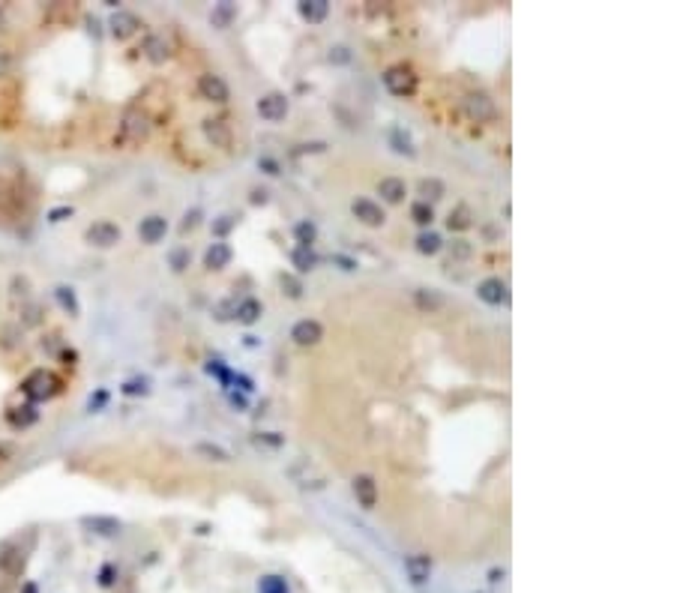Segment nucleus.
Listing matches in <instances>:
<instances>
[{"label":"nucleus","mask_w":674,"mask_h":593,"mask_svg":"<svg viewBox=\"0 0 674 593\" xmlns=\"http://www.w3.org/2000/svg\"><path fill=\"white\" fill-rule=\"evenodd\" d=\"M150 129H153V120H150V114L144 108H126L123 111V117L117 123V138L120 144H126V147H135V144H144L147 135H150Z\"/></svg>","instance_id":"1"},{"label":"nucleus","mask_w":674,"mask_h":593,"mask_svg":"<svg viewBox=\"0 0 674 593\" xmlns=\"http://www.w3.org/2000/svg\"><path fill=\"white\" fill-rule=\"evenodd\" d=\"M21 389L31 402H48V399H54L57 393H60V381H57V374H51L46 369H36V372L27 374Z\"/></svg>","instance_id":"2"},{"label":"nucleus","mask_w":674,"mask_h":593,"mask_svg":"<svg viewBox=\"0 0 674 593\" xmlns=\"http://www.w3.org/2000/svg\"><path fill=\"white\" fill-rule=\"evenodd\" d=\"M417 72H414L411 66H405V63H396V66H390L384 72V88L390 90L393 96H401V99H408V96H414L417 93Z\"/></svg>","instance_id":"3"},{"label":"nucleus","mask_w":674,"mask_h":593,"mask_svg":"<svg viewBox=\"0 0 674 593\" xmlns=\"http://www.w3.org/2000/svg\"><path fill=\"white\" fill-rule=\"evenodd\" d=\"M462 108H465V114H468V117L474 120V123H492V120L497 117L495 99H492L489 93H480V90L468 93L465 103H462Z\"/></svg>","instance_id":"4"},{"label":"nucleus","mask_w":674,"mask_h":593,"mask_svg":"<svg viewBox=\"0 0 674 593\" xmlns=\"http://www.w3.org/2000/svg\"><path fill=\"white\" fill-rule=\"evenodd\" d=\"M120 237H123L120 228L114 222H108V219H99L84 231V240H88L90 246H96V249H111V246L120 243Z\"/></svg>","instance_id":"5"},{"label":"nucleus","mask_w":674,"mask_h":593,"mask_svg":"<svg viewBox=\"0 0 674 593\" xmlns=\"http://www.w3.org/2000/svg\"><path fill=\"white\" fill-rule=\"evenodd\" d=\"M258 114H261L264 120H270V123H279V120H285V114H288V108H291V103H288V96L285 93H264L261 99H258Z\"/></svg>","instance_id":"6"},{"label":"nucleus","mask_w":674,"mask_h":593,"mask_svg":"<svg viewBox=\"0 0 674 593\" xmlns=\"http://www.w3.org/2000/svg\"><path fill=\"white\" fill-rule=\"evenodd\" d=\"M351 213H354V219H357V222H363L366 228H381V225L386 222V216H384L381 204H375L372 198H354Z\"/></svg>","instance_id":"7"},{"label":"nucleus","mask_w":674,"mask_h":593,"mask_svg":"<svg viewBox=\"0 0 674 593\" xmlns=\"http://www.w3.org/2000/svg\"><path fill=\"white\" fill-rule=\"evenodd\" d=\"M201 129H204V138L213 144V147H219V150H228L231 147V126H228L225 117H207L204 123H201Z\"/></svg>","instance_id":"8"},{"label":"nucleus","mask_w":674,"mask_h":593,"mask_svg":"<svg viewBox=\"0 0 674 593\" xmlns=\"http://www.w3.org/2000/svg\"><path fill=\"white\" fill-rule=\"evenodd\" d=\"M477 297L483 303H489V306H507V303H510V288H507L504 279L492 276V279H483L477 285Z\"/></svg>","instance_id":"9"},{"label":"nucleus","mask_w":674,"mask_h":593,"mask_svg":"<svg viewBox=\"0 0 674 593\" xmlns=\"http://www.w3.org/2000/svg\"><path fill=\"white\" fill-rule=\"evenodd\" d=\"M198 93H201V99H207V103H228V96H231L225 78L213 75V72H207V75L198 78Z\"/></svg>","instance_id":"10"},{"label":"nucleus","mask_w":674,"mask_h":593,"mask_svg":"<svg viewBox=\"0 0 674 593\" xmlns=\"http://www.w3.org/2000/svg\"><path fill=\"white\" fill-rule=\"evenodd\" d=\"M351 488H354V498H357V503H360L363 510H375V503H378V483H375V476L357 473Z\"/></svg>","instance_id":"11"},{"label":"nucleus","mask_w":674,"mask_h":593,"mask_svg":"<svg viewBox=\"0 0 674 593\" xmlns=\"http://www.w3.org/2000/svg\"><path fill=\"white\" fill-rule=\"evenodd\" d=\"M165 234H168V219H165V216H159V213L144 216V219H141V225H138V237L144 240L147 246L162 243Z\"/></svg>","instance_id":"12"},{"label":"nucleus","mask_w":674,"mask_h":593,"mask_svg":"<svg viewBox=\"0 0 674 593\" xmlns=\"http://www.w3.org/2000/svg\"><path fill=\"white\" fill-rule=\"evenodd\" d=\"M111 36L114 39H129V36H135L138 33V27H141V21H138V16L135 12H129V9H117L111 16Z\"/></svg>","instance_id":"13"},{"label":"nucleus","mask_w":674,"mask_h":593,"mask_svg":"<svg viewBox=\"0 0 674 593\" xmlns=\"http://www.w3.org/2000/svg\"><path fill=\"white\" fill-rule=\"evenodd\" d=\"M414 306L426 315H438L447 309V297L435 291V288H417V291H414Z\"/></svg>","instance_id":"14"},{"label":"nucleus","mask_w":674,"mask_h":593,"mask_svg":"<svg viewBox=\"0 0 674 593\" xmlns=\"http://www.w3.org/2000/svg\"><path fill=\"white\" fill-rule=\"evenodd\" d=\"M141 54H144L150 63L159 66V63H165L171 57V42L162 33H150L144 42H141Z\"/></svg>","instance_id":"15"},{"label":"nucleus","mask_w":674,"mask_h":593,"mask_svg":"<svg viewBox=\"0 0 674 593\" xmlns=\"http://www.w3.org/2000/svg\"><path fill=\"white\" fill-rule=\"evenodd\" d=\"M291 339L297 345H303V348H309V345H318L324 339V327L318 321H312V318H303V321H297L294 330H291Z\"/></svg>","instance_id":"16"},{"label":"nucleus","mask_w":674,"mask_h":593,"mask_svg":"<svg viewBox=\"0 0 674 593\" xmlns=\"http://www.w3.org/2000/svg\"><path fill=\"white\" fill-rule=\"evenodd\" d=\"M405 572L414 584H423L428 582V575H432V557L428 555H411L405 557Z\"/></svg>","instance_id":"17"},{"label":"nucleus","mask_w":674,"mask_h":593,"mask_svg":"<svg viewBox=\"0 0 674 593\" xmlns=\"http://www.w3.org/2000/svg\"><path fill=\"white\" fill-rule=\"evenodd\" d=\"M378 195L386 201V204H401L405 195H408V186H405V180H401V177H384L378 183Z\"/></svg>","instance_id":"18"},{"label":"nucleus","mask_w":674,"mask_h":593,"mask_svg":"<svg viewBox=\"0 0 674 593\" xmlns=\"http://www.w3.org/2000/svg\"><path fill=\"white\" fill-rule=\"evenodd\" d=\"M231 258H234L231 246H228V243H213L210 249L204 252V267L207 270H225L228 264H231Z\"/></svg>","instance_id":"19"},{"label":"nucleus","mask_w":674,"mask_h":593,"mask_svg":"<svg viewBox=\"0 0 674 593\" xmlns=\"http://www.w3.org/2000/svg\"><path fill=\"white\" fill-rule=\"evenodd\" d=\"M417 195H420V201H426V204H435V201H441L443 195H447V186H443V180H438V177H423L417 183Z\"/></svg>","instance_id":"20"},{"label":"nucleus","mask_w":674,"mask_h":593,"mask_svg":"<svg viewBox=\"0 0 674 593\" xmlns=\"http://www.w3.org/2000/svg\"><path fill=\"white\" fill-rule=\"evenodd\" d=\"M291 264L297 267V273H312L318 267V252H315L312 246H297L291 252Z\"/></svg>","instance_id":"21"},{"label":"nucleus","mask_w":674,"mask_h":593,"mask_svg":"<svg viewBox=\"0 0 674 593\" xmlns=\"http://www.w3.org/2000/svg\"><path fill=\"white\" fill-rule=\"evenodd\" d=\"M261 312H264L261 303H258L255 297H246V300H240V303H237L234 318H237L240 324H246V327H249V324H255L258 318H261Z\"/></svg>","instance_id":"22"},{"label":"nucleus","mask_w":674,"mask_h":593,"mask_svg":"<svg viewBox=\"0 0 674 593\" xmlns=\"http://www.w3.org/2000/svg\"><path fill=\"white\" fill-rule=\"evenodd\" d=\"M300 16H303L306 21H312V24H318V21H324L327 19V12H330V4L327 0H300Z\"/></svg>","instance_id":"23"},{"label":"nucleus","mask_w":674,"mask_h":593,"mask_svg":"<svg viewBox=\"0 0 674 593\" xmlns=\"http://www.w3.org/2000/svg\"><path fill=\"white\" fill-rule=\"evenodd\" d=\"M470 225H474V213H470L468 204H458V207L450 210V216H447V228L450 231H468Z\"/></svg>","instance_id":"24"},{"label":"nucleus","mask_w":674,"mask_h":593,"mask_svg":"<svg viewBox=\"0 0 674 593\" xmlns=\"http://www.w3.org/2000/svg\"><path fill=\"white\" fill-rule=\"evenodd\" d=\"M195 453L204 458V461H216V465H228L231 461V456H228V450H222L219 444H207V441H201L195 444Z\"/></svg>","instance_id":"25"},{"label":"nucleus","mask_w":674,"mask_h":593,"mask_svg":"<svg viewBox=\"0 0 674 593\" xmlns=\"http://www.w3.org/2000/svg\"><path fill=\"white\" fill-rule=\"evenodd\" d=\"M234 16H237V6H234V4H228V0H222V4H216V6H213V12H210V21H213V27H219V31H225V27L234 21Z\"/></svg>","instance_id":"26"},{"label":"nucleus","mask_w":674,"mask_h":593,"mask_svg":"<svg viewBox=\"0 0 674 593\" xmlns=\"http://www.w3.org/2000/svg\"><path fill=\"white\" fill-rule=\"evenodd\" d=\"M36 419H39V411L33 408V404H21V408H12V411H9V423L16 426V429L33 426Z\"/></svg>","instance_id":"27"},{"label":"nucleus","mask_w":674,"mask_h":593,"mask_svg":"<svg viewBox=\"0 0 674 593\" xmlns=\"http://www.w3.org/2000/svg\"><path fill=\"white\" fill-rule=\"evenodd\" d=\"M54 300L60 303V309H63V312H69V315H78V312H81V306H78V297H75V291H73V288H66V285H57V288H54Z\"/></svg>","instance_id":"28"},{"label":"nucleus","mask_w":674,"mask_h":593,"mask_svg":"<svg viewBox=\"0 0 674 593\" xmlns=\"http://www.w3.org/2000/svg\"><path fill=\"white\" fill-rule=\"evenodd\" d=\"M443 249V240L438 231H423V234L417 237V252L420 255H438Z\"/></svg>","instance_id":"29"},{"label":"nucleus","mask_w":674,"mask_h":593,"mask_svg":"<svg viewBox=\"0 0 674 593\" xmlns=\"http://www.w3.org/2000/svg\"><path fill=\"white\" fill-rule=\"evenodd\" d=\"M84 525L93 528L96 533H102V537H108V533H117L120 530V522L117 518H108V515H93V518H84Z\"/></svg>","instance_id":"30"},{"label":"nucleus","mask_w":674,"mask_h":593,"mask_svg":"<svg viewBox=\"0 0 674 593\" xmlns=\"http://www.w3.org/2000/svg\"><path fill=\"white\" fill-rule=\"evenodd\" d=\"M294 237H297V246H312L315 237H318V225L303 219V222H297L294 225Z\"/></svg>","instance_id":"31"},{"label":"nucleus","mask_w":674,"mask_h":593,"mask_svg":"<svg viewBox=\"0 0 674 593\" xmlns=\"http://www.w3.org/2000/svg\"><path fill=\"white\" fill-rule=\"evenodd\" d=\"M390 144H393V150L401 153V156H414L417 153V147H414V141L408 132H401V129H393L390 132Z\"/></svg>","instance_id":"32"},{"label":"nucleus","mask_w":674,"mask_h":593,"mask_svg":"<svg viewBox=\"0 0 674 593\" xmlns=\"http://www.w3.org/2000/svg\"><path fill=\"white\" fill-rule=\"evenodd\" d=\"M411 219L417 225H423V228H428V225H432V219H435L432 204H426V201H414V204H411Z\"/></svg>","instance_id":"33"},{"label":"nucleus","mask_w":674,"mask_h":593,"mask_svg":"<svg viewBox=\"0 0 674 593\" xmlns=\"http://www.w3.org/2000/svg\"><path fill=\"white\" fill-rule=\"evenodd\" d=\"M279 285H282V291L288 294L291 300H300V297H303V282H300L297 276H291V273H282Z\"/></svg>","instance_id":"34"},{"label":"nucleus","mask_w":674,"mask_h":593,"mask_svg":"<svg viewBox=\"0 0 674 593\" xmlns=\"http://www.w3.org/2000/svg\"><path fill=\"white\" fill-rule=\"evenodd\" d=\"M168 264L174 273H183L186 267H189V249H171L168 252Z\"/></svg>","instance_id":"35"},{"label":"nucleus","mask_w":674,"mask_h":593,"mask_svg":"<svg viewBox=\"0 0 674 593\" xmlns=\"http://www.w3.org/2000/svg\"><path fill=\"white\" fill-rule=\"evenodd\" d=\"M258 590H261V593H288V587H285V582L279 575H264L261 584H258Z\"/></svg>","instance_id":"36"},{"label":"nucleus","mask_w":674,"mask_h":593,"mask_svg":"<svg viewBox=\"0 0 674 593\" xmlns=\"http://www.w3.org/2000/svg\"><path fill=\"white\" fill-rule=\"evenodd\" d=\"M450 255L458 258V261H468V258L474 255V246H470L468 240H453L450 243Z\"/></svg>","instance_id":"37"},{"label":"nucleus","mask_w":674,"mask_h":593,"mask_svg":"<svg viewBox=\"0 0 674 593\" xmlns=\"http://www.w3.org/2000/svg\"><path fill=\"white\" fill-rule=\"evenodd\" d=\"M237 225V216H219L216 222H213V234H219V237H225L228 231H231Z\"/></svg>","instance_id":"38"},{"label":"nucleus","mask_w":674,"mask_h":593,"mask_svg":"<svg viewBox=\"0 0 674 593\" xmlns=\"http://www.w3.org/2000/svg\"><path fill=\"white\" fill-rule=\"evenodd\" d=\"M207 372H210V374H216V378H219L222 384H231V372H228V369L222 366V360H210V363H207Z\"/></svg>","instance_id":"39"},{"label":"nucleus","mask_w":674,"mask_h":593,"mask_svg":"<svg viewBox=\"0 0 674 593\" xmlns=\"http://www.w3.org/2000/svg\"><path fill=\"white\" fill-rule=\"evenodd\" d=\"M198 222H201V210L195 207V210H189V213L183 216V222H180V231H183V234H186V231H195V228H198Z\"/></svg>","instance_id":"40"},{"label":"nucleus","mask_w":674,"mask_h":593,"mask_svg":"<svg viewBox=\"0 0 674 593\" xmlns=\"http://www.w3.org/2000/svg\"><path fill=\"white\" fill-rule=\"evenodd\" d=\"M39 321H42V309L36 306V303H31V306L24 309V324H27V327H36Z\"/></svg>","instance_id":"41"},{"label":"nucleus","mask_w":674,"mask_h":593,"mask_svg":"<svg viewBox=\"0 0 674 593\" xmlns=\"http://www.w3.org/2000/svg\"><path fill=\"white\" fill-rule=\"evenodd\" d=\"M147 381H129V384H123V393L126 396H144L147 393Z\"/></svg>","instance_id":"42"},{"label":"nucleus","mask_w":674,"mask_h":593,"mask_svg":"<svg viewBox=\"0 0 674 593\" xmlns=\"http://www.w3.org/2000/svg\"><path fill=\"white\" fill-rule=\"evenodd\" d=\"M234 309H237V303H219V306H216V321H231Z\"/></svg>","instance_id":"43"},{"label":"nucleus","mask_w":674,"mask_h":593,"mask_svg":"<svg viewBox=\"0 0 674 593\" xmlns=\"http://www.w3.org/2000/svg\"><path fill=\"white\" fill-rule=\"evenodd\" d=\"M9 69H12V54H9V48L0 46V78H4Z\"/></svg>","instance_id":"44"},{"label":"nucleus","mask_w":674,"mask_h":593,"mask_svg":"<svg viewBox=\"0 0 674 593\" xmlns=\"http://www.w3.org/2000/svg\"><path fill=\"white\" fill-rule=\"evenodd\" d=\"M330 61H336V63H345V61H351V54H348V48H345V46H336V48H330Z\"/></svg>","instance_id":"45"},{"label":"nucleus","mask_w":674,"mask_h":593,"mask_svg":"<svg viewBox=\"0 0 674 593\" xmlns=\"http://www.w3.org/2000/svg\"><path fill=\"white\" fill-rule=\"evenodd\" d=\"M66 216H73V207H54V210L48 213V219H51V222H63Z\"/></svg>","instance_id":"46"},{"label":"nucleus","mask_w":674,"mask_h":593,"mask_svg":"<svg viewBox=\"0 0 674 593\" xmlns=\"http://www.w3.org/2000/svg\"><path fill=\"white\" fill-rule=\"evenodd\" d=\"M252 204H267V189H252Z\"/></svg>","instance_id":"47"},{"label":"nucleus","mask_w":674,"mask_h":593,"mask_svg":"<svg viewBox=\"0 0 674 593\" xmlns=\"http://www.w3.org/2000/svg\"><path fill=\"white\" fill-rule=\"evenodd\" d=\"M258 165H261V168H267V174H279V165L273 162V159H261V162H258Z\"/></svg>","instance_id":"48"},{"label":"nucleus","mask_w":674,"mask_h":593,"mask_svg":"<svg viewBox=\"0 0 674 593\" xmlns=\"http://www.w3.org/2000/svg\"><path fill=\"white\" fill-rule=\"evenodd\" d=\"M258 441H267L270 446H282V438H276L273 431H270V435H261V438H258Z\"/></svg>","instance_id":"49"},{"label":"nucleus","mask_w":674,"mask_h":593,"mask_svg":"<svg viewBox=\"0 0 674 593\" xmlns=\"http://www.w3.org/2000/svg\"><path fill=\"white\" fill-rule=\"evenodd\" d=\"M231 402H234V404H240V408H243V404H246V399H243V396H237V393L231 396Z\"/></svg>","instance_id":"50"},{"label":"nucleus","mask_w":674,"mask_h":593,"mask_svg":"<svg viewBox=\"0 0 674 593\" xmlns=\"http://www.w3.org/2000/svg\"><path fill=\"white\" fill-rule=\"evenodd\" d=\"M0 24H4V9H0Z\"/></svg>","instance_id":"51"}]
</instances>
